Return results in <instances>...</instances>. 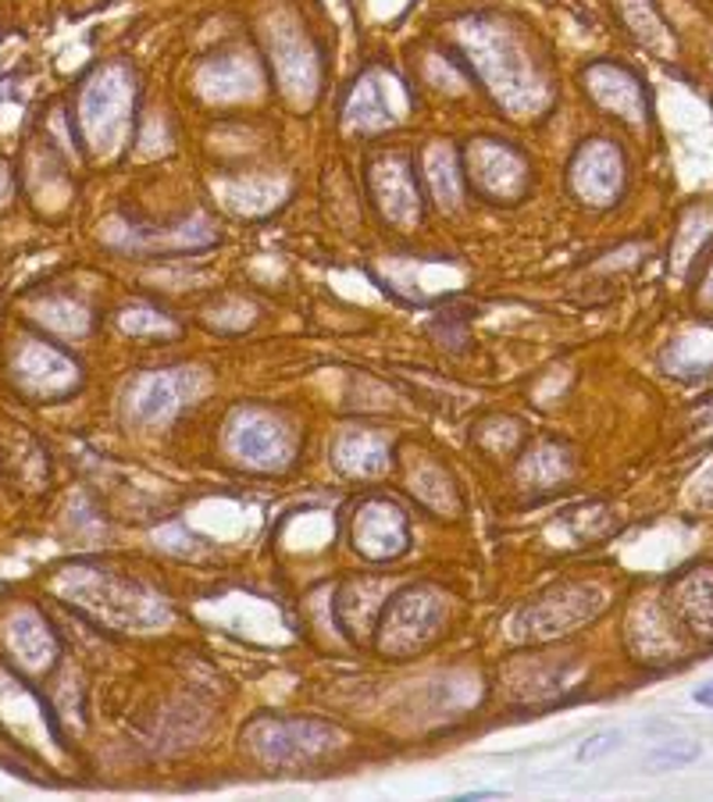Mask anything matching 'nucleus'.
Instances as JSON below:
<instances>
[{"label":"nucleus","mask_w":713,"mask_h":802,"mask_svg":"<svg viewBox=\"0 0 713 802\" xmlns=\"http://www.w3.org/2000/svg\"><path fill=\"white\" fill-rule=\"evenodd\" d=\"M699 760V745L696 742H667V745H656L646 763L656 770H667V767H689V763Z\"/></svg>","instance_id":"6"},{"label":"nucleus","mask_w":713,"mask_h":802,"mask_svg":"<svg viewBox=\"0 0 713 802\" xmlns=\"http://www.w3.org/2000/svg\"><path fill=\"white\" fill-rule=\"evenodd\" d=\"M710 293H713V279H710Z\"/></svg>","instance_id":"10"},{"label":"nucleus","mask_w":713,"mask_h":802,"mask_svg":"<svg viewBox=\"0 0 713 802\" xmlns=\"http://www.w3.org/2000/svg\"><path fill=\"white\" fill-rule=\"evenodd\" d=\"M617 745H620V731H600V735H592V739H589L586 745H578L575 760H578V763L603 760L606 753H614Z\"/></svg>","instance_id":"8"},{"label":"nucleus","mask_w":713,"mask_h":802,"mask_svg":"<svg viewBox=\"0 0 713 802\" xmlns=\"http://www.w3.org/2000/svg\"><path fill=\"white\" fill-rule=\"evenodd\" d=\"M592 94L600 97L606 108L620 111L625 119H642L646 103H642V89L631 79L625 69H611V64H600L592 69Z\"/></svg>","instance_id":"4"},{"label":"nucleus","mask_w":713,"mask_h":802,"mask_svg":"<svg viewBox=\"0 0 713 802\" xmlns=\"http://www.w3.org/2000/svg\"><path fill=\"white\" fill-rule=\"evenodd\" d=\"M575 186L581 197H589L592 203H611V197H617V186H620L617 150L606 147L603 139H595L592 147L581 150V158L575 164Z\"/></svg>","instance_id":"3"},{"label":"nucleus","mask_w":713,"mask_h":802,"mask_svg":"<svg viewBox=\"0 0 713 802\" xmlns=\"http://www.w3.org/2000/svg\"><path fill=\"white\" fill-rule=\"evenodd\" d=\"M232 446L250 464H279L290 453V432L261 410H246L232 429Z\"/></svg>","instance_id":"1"},{"label":"nucleus","mask_w":713,"mask_h":802,"mask_svg":"<svg viewBox=\"0 0 713 802\" xmlns=\"http://www.w3.org/2000/svg\"><path fill=\"white\" fill-rule=\"evenodd\" d=\"M432 183H435V193H439V197H443L446 203L457 200V175H453L450 153H435V158H432Z\"/></svg>","instance_id":"7"},{"label":"nucleus","mask_w":713,"mask_h":802,"mask_svg":"<svg viewBox=\"0 0 713 802\" xmlns=\"http://www.w3.org/2000/svg\"><path fill=\"white\" fill-rule=\"evenodd\" d=\"M349 119H354L357 125H382L389 119L385 100L379 94V83H365L357 89L354 108H349Z\"/></svg>","instance_id":"5"},{"label":"nucleus","mask_w":713,"mask_h":802,"mask_svg":"<svg viewBox=\"0 0 713 802\" xmlns=\"http://www.w3.org/2000/svg\"><path fill=\"white\" fill-rule=\"evenodd\" d=\"M197 390V374L179 368V371H161L139 385L136 393V418L139 421H164L183 407V399Z\"/></svg>","instance_id":"2"},{"label":"nucleus","mask_w":713,"mask_h":802,"mask_svg":"<svg viewBox=\"0 0 713 802\" xmlns=\"http://www.w3.org/2000/svg\"><path fill=\"white\" fill-rule=\"evenodd\" d=\"M692 700H696L699 706H710V710H713V681H706V684H699V689L692 692Z\"/></svg>","instance_id":"9"}]
</instances>
